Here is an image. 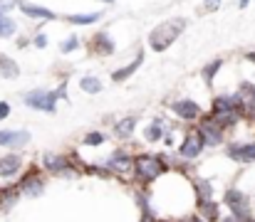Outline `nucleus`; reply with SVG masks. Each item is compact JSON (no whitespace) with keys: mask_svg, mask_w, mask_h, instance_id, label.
I'll return each mask as SVG.
<instances>
[{"mask_svg":"<svg viewBox=\"0 0 255 222\" xmlns=\"http://www.w3.org/2000/svg\"><path fill=\"white\" fill-rule=\"evenodd\" d=\"M20 165H22V160L17 155H5V158H0V175L10 178V175H15L20 170Z\"/></svg>","mask_w":255,"mask_h":222,"instance_id":"12","label":"nucleus"},{"mask_svg":"<svg viewBox=\"0 0 255 222\" xmlns=\"http://www.w3.org/2000/svg\"><path fill=\"white\" fill-rule=\"evenodd\" d=\"M164 160L159 158V155H139L136 158V175L144 180V183H149V180H156L161 173H164Z\"/></svg>","mask_w":255,"mask_h":222,"instance_id":"3","label":"nucleus"},{"mask_svg":"<svg viewBox=\"0 0 255 222\" xmlns=\"http://www.w3.org/2000/svg\"><path fill=\"white\" fill-rule=\"evenodd\" d=\"M159 222H161V220H159Z\"/></svg>","mask_w":255,"mask_h":222,"instance_id":"37","label":"nucleus"},{"mask_svg":"<svg viewBox=\"0 0 255 222\" xmlns=\"http://www.w3.org/2000/svg\"><path fill=\"white\" fill-rule=\"evenodd\" d=\"M102 141H104V136H102V134H89V136L85 139L87 146H99Z\"/></svg>","mask_w":255,"mask_h":222,"instance_id":"27","label":"nucleus"},{"mask_svg":"<svg viewBox=\"0 0 255 222\" xmlns=\"http://www.w3.org/2000/svg\"><path fill=\"white\" fill-rule=\"evenodd\" d=\"M57 96H65V86H60L57 91H30L25 96V104H30V106L40 109V111H50L52 114Z\"/></svg>","mask_w":255,"mask_h":222,"instance_id":"4","label":"nucleus"},{"mask_svg":"<svg viewBox=\"0 0 255 222\" xmlns=\"http://www.w3.org/2000/svg\"><path fill=\"white\" fill-rule=\"evenodd\" d=\"M20 190H22L25 195H40V193L45 190V183H42V178H40L37 173H30L27 178H22Z\"/></svg>","mask_w":255,"mask_h":222,"instance_id":"9","label":"nucleus"},{"mask_svg":"<svg viewBox=\"0 0 255 222\" xmlns=\"http://www.w3.org/2000/svg\"><path fill=\"white\" fill-rule=\"evenodd\" d=\"M104 2H112V0H104Z\"/></svg>","mask_w":255,"mask_h":222,"instance_id":"36","label":"nucleus"},{"mask_svg":"<svg viewBox=\"0 0 255 222\" xmlns=\"http://www.w3.org/2000/svg\"><path fill=\"white\" fill-rule=\"evenodd\" d=\"M80 86H82L85 91H89V94H97V91L102 89V84H99L97 76H85V79L80 81Z\"/></svg>","mask_w":255,"mask_h":222,"instance_id":"20","label":"nucleus"},{"mask_svg":"<svg viewBox=\"0 0 255 222\" xmlns=\"http://www.w3.org/2000/svg\"><path fill=\"white\" fill-rule=\"evenodd\" d=\"M99 20V12H92V15H72L70 22H77V25H89V22H97Z\"/></svg>","mask_w":255,"mask_h":222,"instance_id":"23","label":"nucleus"},{"mask_svg":"<svg viewBox=\"0 0 255 222\" xmlns=\"http://www.w3.org/2000/svg\"><path fill=\"white\" fill-rule=\"evenodd\" d=\"M183 222H206V220H203V218H186Z\"/></svg>","mask_w":255,"mask_h":222,"instance_id":"32","label":"nucleus"},{"mask_svg":"<svg viewBox=\"0 0 255 222\" xmlns=\"http://www.w3.org/2000/svg\"><path fill=\"white\" fill-rule=\"evenodd\" d=\"M196 190H198V205H201V203H211V200H213V198H211V183H208V180L198 183V185H196Z\"/></svg>","mask_w":255,"mask_h":222,"instance_id":"18","label":"nucleus"},{"mask_svg":"<svg viewBox=\"0 0 255 222\" xmlns=\"http://www.w3.org/2000/svg\"><path fill=\"white\" fill-rule=\"evenodd\" d=\"M218 5H221V0H206V10H208V12H213Z\"/></svg>","mask_w":255,"mask_h":222,"instance_id":"30","label":"nucleus"},{"mask_svg":"<svg viewBox=\"0 0 255 222\" xmlns=\"http://www.w3.org/2000/svg\"><path fill=\"white\" fill-rule=\"evenodd\" d=\"M97 47L102 50V55H109V52L114 50V47H112V40H109L107 35H99V37H97Z\"/></svg>","mask_w":255,"mask_h":222,"instance_id":"25","label":"nucleus"},{"mask_svg":"<svg viewBox=\"0 0 255 222\" xmlns=\"http://www.w3.org/2000/svg\"><path fill=\"white\" fill-rule=\"evenodd\" d=\"M241 222H255V220H253V218H248V220H241Z\"/></svg>","mask_w":255,"mask_h":222,"instance_id":"35","label":"nucleus"},{"mask_svg":"<svg viewBox=\"0 0 255 222\" xmlns=\"http://www.w3.org/2000/svg\"><path fill=\"white\" fill-rule=\"evenodd\" d=\"M30 141L27 131H0V146H10V148H20Z\"/></svg>","mask_w":255,"mask_h":222,"instance_id":"8","label":"nucleus"},{"mask_svg":"<svg viewBox=\"0 0 255 222\" xmlns=\"http://www.w3.org/2000/svg\"><path fill=\"white\" fill-rule=\"evenodd\" d=\"M20 190L17 188H0V210H10L17 203Z\"/></svg>","mask_w":255,"mask_h":222,"instance_id":"14","label":"nucleus"},{"mask_svg":"<svg viewBox=\"0 0 255 222\" xmlns=\"http://www.w3.org/2000/svg\"><path fill=\"white\" fill-rule=\"evenodd\" d=\"M203 136H201V131L198 129H193V131H188V136H186V141L181 144L178 148V153L183 155V158H196L201 150H203Z\"/></svg>","mask_w":255,"mask_h":222,"instance_id":"5","label":"nucleus"},{"mask_svg":"<svg viewBox=\"0 0 255 222\" xmlns=\"http://www.w3.org/2000/svg\"><path fill=\"white\" fill-rule=\"evenodd\" d=\"M201 215H206V220H218V205L211 200V203H201Z\"/></svg>","mask_w":255,"mask_h":222,"instance_id":"19","label":"nucleus"},{"mask_svg":"<svg viewBox=\"0 0 255 222\" xmlns=\"http://www.w3.org/2000/svg\"><path fill=\"white\" fill-rule=\"evenodd\" d=\"M248 60H251V62H255V52H251V55H248Z\"/></svg>","mask_w":255,"mask_h":222,"instance_id":"34","label":"nucleus"},{"mask_svg":"<svg viewBox=\"0 0 255 222\" xmlns=\"http://www.w3.org/2000/svg\"><path fill=\"white\" fill-rule=\"evenodd\" d=\"M20 10L30 17H45V20H52L55 12H50L47 7H40V5H32V2H20Z\"/></svg>","mask_w":255,"mask_h":222,"instance_id":"13","label":"nucleus"},{"mask_svg":"<svg viewBox=\"0 0 255 222\" xmlns=\"http://www.w3.org/2000/svg\"><path fill=\"white\" fill-rule=\"evenodd\" d=\"M183 27H186V22L181 20V17H173V20H166V22H161L154 32H151V37H149V42H151V47L156 50V52H164L166 47H169L171 42L183 32Z\"/></svg>","mask_w":255,"mask_h":222,"instance_id":"1","label":"nucleus"},{"mask_svg":"<svg viewBox=\"0 0 255 222\" xmlns=\"http://www.w3.org/2000/svg\"><path fill=\"white\" fill-rule=\"evenodd\" d=\"M173 111H176V116H181V119H186V121H191V119H196L198 116V104L196 101H178V104H173Z\"/></svg>","mask_w":255,"mask_h":222,"instance_id":"11","label":"nucleus"},{"mask_svg":"<svg viewBox=\"0 0 255 222\" xmlns=\"http://www.w3.org/2000/svg\"><path fill=\"white\" fill-rule=\"evenodd\" d=\"M141 60H144V55H139V57H136V60H134V62L129 65V67H124V70L114 72V81H122V79H127L129 74H131L134 70H136V67H139V65H141Z\"/></svg>","mask_w":255,"mask_h":222,"instance_id":"17","label":"nucleus"},{"mask_svg":"<svg viewBox=\"0 0 255 222\" xmlns=\"http://www.w3.org/2000/svg\"><path fill=\"white\" fill-rule=\"evenodd\" d=\"M42 163H45L47 170H55V173H65V170H70V168H67V160H65L62 155H45Z\"/></svg>","mask_w":255,"mask_h":222,"instance_id":"15","label":"nucleus"},{"mask_svg":"<svg viewBox=\"0 0 255 222\" xmlns=\"http://www.w3.org/2000/svg\"><path fill=\"white\" fill-rule=\"evenodd\" d=\"M146 139H149V141H159V139H161V124H154V126L146 131Z\"/></svg>","mask_w":255,"mask_h":222,"instance_id":"26","label":"nucleus"},{"mask_svg":"<svg viewBox=\"0 0 255 222\" xmlns=\"http://www.w3.org/2000/svg\"><path fill=\"white\" fill-rule=\"evenodd\" d=\"M201 136H203V141L206 144H211V146H218L221 141H223V126L211 116V119H203V124H201Z\"/></svg>","mask_w":255,"mask_h":222,"instance_id":"6","label":"nucleus"},{"mask_svg":"<svg viewBox=\"0 0 255 222\" xmlns=\"http://www.w3.org/2000/svg\"><path fill=\"white\" fill-rule=\"evenodd\" d=\"M10 114V104H5V101H0V119H5Z\"/></svg>","mask_w":255,"mask_h":222,"instance_id":"29","label":"nucleus"},{"mask_svg":"<svg viewBox=\"0 0 255 222\" xmlns=\"http://www.w3.org/2000/svg\"><path fill=\"white\" fill-rule=\"evenodd\" d=\"M75 47H77V40H75V37H72V40H67V42H62V45H60V50H62V52H72V50H75Z\"/></svg>","mask_w":255,"mask_h":222,"instance_id":"28","label":"nucleus"},{"mask_svg":"<svg viewBox=\"0 0 255 222\" xmlns=\"http://www.w3.org/2000/svg\"><path fill=\"white\" fill-rule=\"evenodd\" d=\"M221 65H223V62H221V60H216V62H211V65H208V67L203 70V79H206L208 84L213 81V76H216V72L221 70Z\"/></svg>","mask_w":255,"mask_h":222,"instance_id":"24","label":"nucleus"},{"mask_svg":"<svg viewBox=\"0 0 255 222\" xmlns=\"http://www.w3.org/2000/svg\"><path fill=\"white\" fill-rule=\"evenodd\" d=\"M134 124H136V121H134L131 116H129V119H124V121H119V124H117V134H119V136H129V134H131V129H134Z\"/></svg>","mask_w":255,"mask_h":222,"instance_id":"21","label":"nucleus"},{"mask_svg":"<svg viewBox=\"0 0 255 222\" xmlns=\"http://www.w3.org/2000/svg\"><path fill=\"white\" fill-rule=\"evenodd\" d=\"M107 168L114 170V173H119V175H129L131 170H136V160H131L127 153H114L112 160L107 163Z\"/></svg>","mask_w":255,"mask_h":222,"instance_id":"7","label":"nucleus"},{"mask_svg":"<svg viewBox=\"0 0 255 222\" xmlns=\"http://www.w3.org/2000/svg\"><path fill=\"white\" fill-rule=\"evenodd\" d=\"M223 203H226V208L231 210L233 218H238V220H248V218H251V200H248V195H246L243 190L231 188V190L226 193Z\"/></svg>","mask_w":255,"mask_h":222,"instance_id":"2","label":"nucleus"},{"mask_svg":"<svg viewBox=\"0 0 255 222\" xmlns=\"http://www.w3.org/2000/svg\"><path fill=\"white\" fill-rule=\"evenodd\" d=\"M248 2H251V0H241V2H238V5H241V7H246V5H248Z\"/></svg>","mask_w":255,"mask_h":222,"instance_id":"33","label":"nucleus"},{"mask_svg":"<svg viewBox=\"0 0 255 222\" xmlns=\"http://www.w3.org/2000/svg\"><path fill=\"white\" fill-rule=\"evenodd\" d=\"M228 155H231L233 160H241V163H251V160H255V144L231 146V148H228Z\"/></svg>","mask_w":255,"mask_h":222,"instance_id":"10","label":"nucleus"},{"mask_svg":"<svg viewBox=\"0 0 255 222\" xmlns=\"http://www.w3.org/2000/svg\"><path fill=\"white\" fill-rule=\"evenodd\" d=\"M35 45H37V47H45V45H47V37H45V35H37V37H35Z\"/></svg>","mask_w":255,"mask_h":222,"instance_id":"31","label":"nucleus"},{"mask_svg":"<svg viewBox=\"0 0 255 222\" xmlns=\"http://www.w3.org/2000/svg\"><path fill=\"white\" fill-rule=\"evenodd\" d=\"M15 32V22L10 17H0V37H10Z\"/></svg>","mask_w":255,"mask_h":222,"instance_id":"22","label":"nucleus"},{"mask_svg":"<svg viewBox=\"0 0 255 222\" xmlns=\"http://www.w3.org/2000/svg\"><path fill=\"white\" fill-rule=\"evenodd\" d=\"M0 74L2 76H7V79H15L20 70H17V65L10 60V57H5V55H0Z\"/></svg>","mask_w":255,"mask_h":222,"instance_id":"16","label":"nucleus"}]
</instances>
